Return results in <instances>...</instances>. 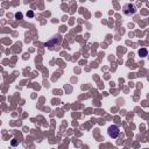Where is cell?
I'll return each mask as SVG.
<instances>
[{
  "label": "cell",
  "instance_id": "cell-4",
  "mask_svg": "<svg viewBox=\"0 0 149 149\" xmlns=\"http://www.w3.org/2000/svg\"><path fill=\"white\" fill-rule=\"evenodd\" d=\"M139 54H140V56H141V57H144V56H147L148 51H147V49H146V48H142V49H140Z\"/></svg>",
  "mask_w": 149,
  "mask_h": 149
},
{
  "label": "cell",
  "instance_id": "cell-3",
  "mask_svg": "<svg viewBox=\"0 0 149 149\" xmlns=\"http://www.w3.org/2000/svg\"><path fill=\"white\" fill-rule=\"evenodd\" d=\"M59 42H61V36H59V35H57V36H54V37H52V38H51V40H50L45 45H47V47H49V49H51V50H52V49L56 47V45H55V43L58 45V44H59Z\"/></svg>",
  "mask_w": 149,
  "mask_h": 149
},
{
  "label": "cell",
  "instance_id": "cell-1",
  "mask_svg": "<svg viewBox=\"0 0 149 149\" xmlns=\"http://www.w3.org/2000/svg\"><path fill=\"white\" fill-rule=\"evenodd\" d=\"M122 9H123V13L126 15H134L136 13V10H137L136 9V6L133 5V3H126V5H123Z\"/></svg>",
  "mask_w": 149,
  "mask_h": 149
},
{
  "label": "cell",
  "instance_id": "cell-2",
  "mask_svg": "<svg viewBox=\"0 0 149 149\" xmlns=\"http://www.w3.org/2000/svg\"><path fill=\"white\" fill-rule=\"evenodd\" d=\"M120 134V128L116 126V125H112L108 127V135L112 137V139H116Z\"/></svg>",
  "mask_w": 149,
  "mask_h": 149
},
{
  "label": "cell",
  "instance_id": "cell-6",
  "mask_svg": "<svg viewBox=\"0 0 149 149\" xmlns=\"http://www.w3.org/2000/svg\"><path fill=\"white\" fill-rule=\"evenodd\" d=\"M15 17H16V19H22V14H21V13H16V14H15Z\"/></svg>",
  "mask_w": 149,
  "mask_h": 149
},
{
  "label": "cell",
  "instance_id": "cell-5",
  "mask_svg": "<svg viewBox=\"0 0 149 149\" xmlns=\"http://www.w3.org/2000/svg\"><path fill=\"white\" fill-rule=\"evenodd\" d=\"M27 15L30 16V17H33V16H34V12H33V10H29V12L27 13Z\"/></svg>",
  "mask_w": 149,
  "mask_h": 149
}]
</instances>
